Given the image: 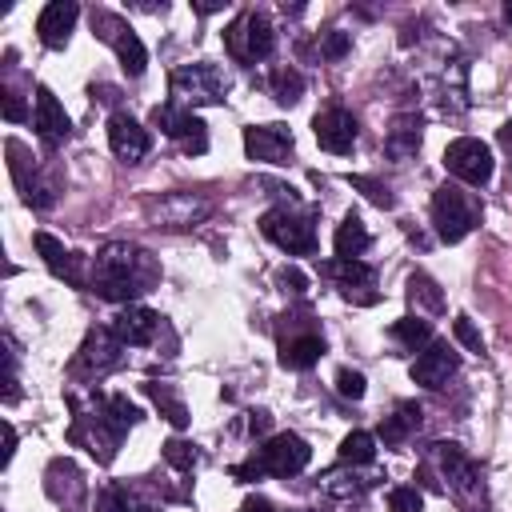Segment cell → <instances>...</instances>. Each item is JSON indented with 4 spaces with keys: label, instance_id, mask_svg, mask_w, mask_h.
I'll return each instance as SVG.
<instances>
[{
    "label": "cell",
    "instance_id": "ffe728a7",
    "mask_svg": "<svg viewBox=\"0 0 512 512\" xmlns=\"http://www.w3.org/2000/svg\"><path fill=\"white\" fill-rule=\"evenodd\" d=\"M32 128H36V136L48 144V148H56V144H64L68 140V132H72V120H68V112H64V104L52 96V88H36V112H32Z\"/></svg>",
    "mask_w": 512,
    "mask_h": 512
},
{
    "label": "cell",
    "instance_id": "7dc6e473",
    "mask_svg": "<svg viewBox=\"0 0 512 512\" xmlns=\"http://www.w3.org/2000/svg\"><path fill=\"white\" fill-rule=\"evenodd\" d=\"M504 20H508V24H512V0H508V4H504Z\"/></svg>",
    "mask_w": 512,
    "mask_h": 512
},
{
    "label": "cell",
    "instance_id": "83f0119b",
    "mask_svg": "<svg viewBox=\"0 0 512 512\" xmlns=\"http://www.w3.org/2000/svg\"><path fill=\"white\" fill-rule=\"evenodd\" d=\"M144 392H148V400L160 408V416H164L172 428H184V424H188V408H184V400L176 396V388H172V384L148 380V384H144Z\"/></svg>",
    "mask_w": 512,
    "mask_h": 512
},
{
    "label": "cell",
    "instance_id": "f1b7e54d",
    "mask_svg": "<svg viewBox=\"0 0 512 512\" xmlns=\"http://www.w3.org/2000/svg\"><path fill=\"white\" fill-rule=\"evenodd\" d=\"M392 340L404 344L408 352H420V348L432 344V320H424V316H400L392 324Z\"/></svg>",
    "mask_w": 512,
    "mask_h": 512
},
{
    "label": "cell",
    "instance_id": "6da1fadb",
    "mask_svg": "<svg viewBox=\"0 0 512 512\" xmlns=\"http://www.w3.org/2000/svg\"><path fill=\"white\" fill-rule=\"evenodd\" d=\"M160 280V264L152 260V252L136 248V244H124V240H112L96 252L92 260V292L104 296V300H116V304H128L144 292H152Z\"/></svg>",
    "mask_w": 512,
    "mask_h": 512
},
{
    "label": "cell",
    "instance_id": "44dd1931",
    "mask_svg": "<svg viewBox=\"0 0 512 512\" xmlns=\"http://www.w3.org/2000/svg\"><path fill=\"white\" fill-rule=\"evenodd\" d=\"M312 128H316V140H320L324 152L344 156V152H352V144H356V116H352L348 108H340V104L324 108Z\"/></svg>",
    "mask_w": 512,
    "mask_h": 512
},
{
    "label": "cell",
    "instance_id": "7a4b0ae2",
    "mask_svg": "<svg viewBox=\"0 0 512 512\" xmlns=\"http://www.w3.org/2000/svg\"><path fill=\"white\" fill-rule=\"evenodd\" d=\"M68 404H72V412H76V416H72V428H68V440H72V444H84L100 464H108L132 424H124L120 412L112 408V396H100V392H92L88 408H84L76 396H68Z\"/></svg>",
    "mask_w": 512,
    "mask_h": 512
},
{
    "label": "cell",
    "instance_id": "9a60e30c",
    "mask_svg": "<svg viewBox=\"0 0 512 512\" xmlns=\"http://www.w3.org/2000/svg\"><path fill=\"white\" fill-rule=\"evenodd\" d=\"M432 460L440 464V476L452 484V492H460V496H476L484 484H480V468L468 460V452L460 448V444H452V440H436L432 444Z\"/></svg>",
    "mask_w": 512,
    "mask_h": 512
},
{
    "label": "cell",
    "instance_id": "4fadbf2b",
    "mask_svg": "<svg viewBox=\"0 0 512 512\" xmlns=\"http://www.w3.org/2000/svg\"><path fill=\"white\" fill-rule=\"evenodd\" d=\"M288 320H292V336H280V364L284 368H296V372H304V368H312L320 356H324V332L312 324V316L308 312H288Z\"/></svg>",
    "mask_w": 512,
    "mask_h": 512
},
{
    "label": "cell",
    "instance_id": "30bf717a",
    "mask_svg": "<svg viewBox=\"0 0 512 512\" xmlns=\"http://www.w3.org/2000/svg\"><path fill=\"white\" fill-rule=\"evenodd\" d=\"M124 352V344L116 340V332L112 328H92L88 336H84V344H80V352H76V360H72V376L76 380H100V376H108L112 368H120V356Z\"/></svg>",
    "mask_w": 512,
    "mask_h": 512
},
{
    "label": "cell",
    "instance_id": "7c38bea8",
    "mask_svg": "<svg viewBox=\"0 0 512 512\" xmlns=\"http://www.w3.org/2000/svg\"><path fill=\"white\" fill-rule=\"evenodd\" d=\"M320 276L336 280L340 296L352 300V304H376L380 292H376V268L364 264V260H320Z\"/></svg>",
    "mask_w": 512,
    "mask_h": 512
},
{
    "label": "cell",
    "instance_id": "3957f363",
    "mask_svg": "<svg viewBox=\"0 0 512 512\" xmlns=\"http://www.w3.org/2000/svg\"><path fill=\"white\" fill-rule=\"evenodd\" d=\"M308 460H312L308 440L296 436V432H280V436L264 440L244 464H236L232 476H236V480H260V476H280V480H288V476L304 472Z\"/></svg>",
    "mask_w": 512,
    "mask_h": 512
},
{
    "label": "cell",
    "instance_id": "5b68a950",
    "mask_svg": "<svg viewBox=\"0 0 512 512\" xmlns=\"http://www.w3.org/2000/svg\"><path fill=\"white\" fill-rule=\"evenodd\" d=\"M224 48L232 60L240 64H256V60H268L272 48H276V32H272V20L256 8L240 12L228 28H224Z\"/></svg>",
    "mask_w": 512,
    "mask_h": 512
},
{
    "label": "cell",
    "instance_id": "b9f144b4",
    "mask_svg": "<svg viewBox=\"0 0 512 512\" xmlns=\"http://www.w3.org/2000/svg\"><path fill=\"white\" fill-rule=\"evenodd\" d=\"M0 104H4V120H12V124H24V120H28V108H24V100H20L12 88L0 92Z\"/></svg>",
    "mask_w": 512,
    "mask_h": 512
},
{
    "label": "cell",
    "instance_id": "e575fe53",
    "mask_svg": "<svg viewBox=\"0 0 512 512\" xmlns=\"http://www.w3.org/2000/svg\"><path fill=\"white\" fill-rule=\"evenodd\" d=\"M348 48H352V36H348V32H336V28H332V32H324V36H320V44H316L320 60H340Z\"/></svg>",
    "mask_w": 512,
    "mask_h": 512
},
{
    "label": "cell",
    "instance_id": "f35d334b",
    "mask_svg": "<svg viewBox=\"0 0 512 512\" xmlns=\"http://www.w3.org/2000/svg\"><path fill=\"white\" fill-rule=\"evenodd\" d=\"M336 392L348 396V400H360V396H364V372L340 368V372H336Z\"/></svg>",
    "mask_w": 512,
    "mask_h": 512
},
{
    "label": "cell",
    "instance_id": "d4e9b609",
    "mask_svg": "<svg viewBox=\"0 0 512 512\" xmlns=\"http://www.w3.org/2000/svg\"><path fill=\"white\" fill-rule=\"evenodd\" d=\"M420 116L416 112H400L396 120H392V128H388V136H384V152L392 156V160H412L416 152H420Z\"/></svg>",
    "mask_w": 512,
    "mask_h": 512
},
{
    "label": "cell",
    "instance_id": "d6986e66",
    "mask_svg": "<svg viewBox=\"0 0 512 512\" xmlns=\"http://www.w3.org/2000/svg\"><path fill=\"white\" fill-rule=\"evenodd\" d=\"M44 492H48L56 504H64V508H80L84 496H88V484H84V472H80L68 456H56V460L48 464V472H44Z\"/></svg>",
    "mask_w": 512,
    "mask_h": 512
},
{
    "label": "cell",
    "instance_id": "484cf974",
    "mask_svg": "<svg viewBox=\"0 0 512 512\" xmlns=\"http://www.w3.org/2000/svg\"><path fill=\"white\" fill-rule=\"evenodd\" d=\"M420 424H424V408L412 404V400H400L396 412L380 420V440H384L388 448H400L412 432H420Z\"/></svg>",
    "mask_w": 512,
    "mask_h": 512
},
{
    "label": "cell",
    "instance_id": "ab89813d",
    "mask_svg": "<svg viewBox=\"0 0 512 512\" xmlns=\"http://www.w3.org/2000/svg\"><path fill=\"white\" fill-rule=\"evenodd\" d=\"M452 332H456V340H460L468 352H484V340H480V332L472 328L468 316H456V320H452Z\"/></svg>",
    "mask_w": 512,
    "mask_h": 512
},
{
    "label": "cell",
    "instance_id": "7bdbcfd3",
    "mask_svg": "<svg viewBox=\"0 0 512 512\" xmlns=\"http://www.w3.org/2000/svg\"><path fill=\"white\" fill-rule=\"evenodd\" d=\"M268 424H272V416H268L264 408H252V412H248V432H252V436L268 432Z\"/></svg>",
    "mask_w": 512,
    "mask_h": 512
},
{
    "label": "cell",
    "instance_id": "e0dca14e",
    "mask_svg": "<svg viewBox=\"0 0 512 512\" xmlns=\"http://www.w3.org/2000/svg\"><path fill=\"white\" fill-rule=\"evenodd\" d=\"M208 212H212V204L200 200V196H188V192H172V196L148 204V216L160 220L164 228H192V224H200ZM160 224H156V228H160Z\"/></svg>",
    "mask_w": 512,
    "mask_h": 512
},
{
    "label": "cell",
    "instance_id": "ee69618b",
    "mask_svg": "<svg viewBox=\"0 0 512 512\" xmlns=\"http://www.w3.org/2000/svg\"><path fill=\"white\" fill-rule=\"evenodd\" d=\"M92 96H96L100 104H116V100H120V92H116L112 84H92Z\"/></svg>",
    "mask_w": 512,
    "mask_h": 512
},
{
    "label": "cell",
    "instance_id": "60d3db41",
    "mask_svg": "<svg viewBox=\"0 0 512 512\" xmlns=\"http://www.w3.org/2000/svg\"><path fill=\"white\" fill-rule=\"evenodd\" d=\"M276 284H280L284 292H292V296H304V292H308V276H304L300 268H280V272H276Z\"/></svg>",
    "mask_w": 512,
    "mask_h": 512
},
{
    "label": "cell",
    "instance_id": "4dcf8cb0",
    "mask_svg": "<svg viewBox=\"0 0 512 512\" xmlns=\"http://www.w3.org/2000/svg\"><path fill=\"white\" fill-rule=\"evenodd\" d=\"M408 300L412 304H420L424 312H444V296H440V284L432 280V276H424V272H412L408 276Z\"/></svg>",
    "mask_w": 512,
    "mask_h": 512
},
{
    "label": "cell",
    "instance_id": "603a6c76",
    "mask_svg": "<svg viewBox=\"0 0 512 512\" xmlns=\"http://www.w3.org/2000/svg\"><path fill=\"white\" fill-rule=\"evenodd\" d=\"M76 16H80V8H76L72 0H52V4H44V8H40V16H36L40 44H44V48H64V44H68V36H72Z\"/></svg>",
    "mask_w": 512,
    "mask_h": 512
},
{
    "label": "cell",
    "instance_id": "9c48e42d",
    "mask_svg": "<svg viewBox=\"0 0 512 512\" xmlns=\"http://www.w3.org/2000/svg\"><path fill=\"white\" fill-rule=\"evenodd\" d=\"M152 124H156L164 136H172L188 156H204V152H208V124H204L192 108H184L180 100L156 104V108H152Z\"/></svg>",
    "mask_w": 512,
    "mask_h": 512
},
{
    "label": "cell",
    "instance_id": "52a82bcc",
    "mask_svg": "<svg viewBox=\"0 0 512 512\" xmlns=\"http://www.w3.org/2000/svg\"><path fill=\"white\" fill-rule=\"evenodd\" d=\"M172 100H180L184 108L188 104H224L228 100V76L208 60L180 64L172 72Z\"/></svg>",
    "mask_w": 512,
    "mask_h": 512
},
{
    "label": "cell",
    "instance_id": "cb8c5ba5",
    "mask_svg": "<svg viewBox=\"0 0 512 512\" xmlns=\"http://www.w3.org/2000/svg\"><path fill=\"white\" fill-rule=\"evenodd\" d=\"M36 252L44 256L48 272L56 280H68V284H84V256L80 252H68L52 232H36Z\"/></svg>",
    "mask_w": 512,
    "mask_h": 512
},
{
    "label": "cell",
    "instance_id": "f6af8a7d",
    "mask_svg": "<svg viewBox=\"0 0 512 512\" xmlns=\"http://www.w3.org/2000/svg\"><path fill=\"white\" fill-rule=\"evenodd\" d=\"M240 512H276L264 496H244V504H240Z\"/></svg>",
    "mask_w": 512,
    "mask_h": 512
},
{
    "label": "cell",
    "instance_id": "8d00e7d4",
    "mask_svg": "<svg viewBox=\"0 0 512 512\" xmlns=\"http://www.w3.org/2000/svg\"><path fill=\"white\" fill-rule=\"evenodd\" d=\"M348 184H352V188H364V196H368L372 204H380V208H392V204H396V196H392L384 184H376L372 176H348Z\"/></svg>",
    "mask_w": 512,
    "mask_h": 512
},
{
    "label": "cell",
    "instance_id": "2e32d148",
    "mask_svg": "<svg viewBox=\"0 0 512 512\" xmlns=\"http://www.w3.org/2000/svg\"><path fill=\"white\" fill-rule=\"evenodd\" d=\"M244 152L264 164H288L292 160V132L284 124H248L244 128Z\"/></svg>",
    "mask_w": 512,
    "mask_h": 512
},
{
    "label": "cell",
    "instance_id": "d6a6232c",
    "mask_svg": "<svg viewBox=\"0 0 512 512\" xmlns=\"http://www.w3.org/2000/svg\"><path fill=\"white\" fill-rule=\"evenodd\" d=\"M164 460H168L176 472H184V476H188V472L200 464V448H196L192 440H180V436H172V440L164 444Z\"/></svg>",
    "mask_w": 512,
    "mask_h": 512
},
{
    "label": "cell",
    "instance_id": "bcb514c9",
    "mask_svg": "<svg viewBox=\"0 0 512 512\" xmlns=\"http://www.w3.org/2000/svg\"><path fill=\"white\" fill-rule=\"evenodd\" d=\"M500 144H504V148H512V124H504V128H500Z\"/></svg>",
    "mask_w": 512,
    "mask_h": 512
},
{
    "label": "cell",
    "instance_id": "7402d4cb",
    "mask_svg": "<svg viewBox=\"0 0 512 512\" xmlns=\"http://www.w3.org/2000/svg\"><path fill=\"white\" fill-rule=\"evenodd\" d=\"M108 144H112V152H116L124 164H136V160H144V152L152 148V136H148V128H140L128 112H112V120H108Z\"/></svg>",
    "mask_w": 512,
    "mask_h": 512
},
{
    "label": "cell",
    "instance_id": "8fae6325",
    "mask_svg": "<svg viewBox=\"0 0 512 512\" xmlns=\"http://www.w3.org/2000/svg\"><path fill=\"white\" fill-rule=\"evenodd\" d=\"M444 168L464 184H488L492 180V148L476 136H460L444 148Z\"/></svg>",
    "mask_w": 512,
    "mask_h": 512
},
{
    "label": "cell",
    "instance_id": "4316f807",
    "mask_svg": "<svg viewBox=\"0 0 512 512\" xmlns=\"http://www.w3.org/2000/svg\"><path fill=\"white\" fill-rule=\"evenodd\" d=\"M332 244H336V256H340V260H356V256H360V252L372 244V236H368L364 220L348 212V216L336 224V236H332Z\"/></svg>",
    "mask_w": 512,
    "mask_h": 512
},
{
    "label": "cell",
    "instance_id": "8992f818",
    "mask_svg": "<svg viewBox=\"0 0 512 512\" xmlns=\"http://www.w3.org/2000/svg\"><path fill=\"white\" fill-rule=\"evenodd\" d=\"M260 232L284 248L288 256H312L316 252V224L308 212H296L292 204H280V208H268L260 216Z\"/></svg>",
    "mask_w": 512,
    "mask_h": 512
},
{
    "label": "cell",
    "instance_id": "d590c367",
    "mask_svg": "<svg viewBox=\"0 0 512 512\" xmlns=\"http://www.w3.org/2000/svg\"><path fill=\"white\" fill-rule=\"evenodd\" d=\"M420 488L416 484H400V488H392L388 492V508L392 512H420Z\"/></svg>",
    "mask_w": 512,
    "mask_h": 512
},
{
    "label": "cell",
    "instance_id": "74e56055",
    "mask_svg": "<svg viewBox=\"0 0 512 512\" xmlns=\"http://www.w3.org/2000/svg\"><path fill=\"white\" fill-rule=\"evenodd\" d=\"M324 488L332 492V496H360L364 488H372V480H360V476H324Z\"/></svg>",
    "mask_w": 512,
    "mask_h": 512
},
{
    "label": "cell",
    "instance_id": "ba28073f",
    "mask_svg": "<svg viewBox=\"0 0 512 512\" xmlns=\"http://www.w3.org/2000/svg\"><path fill=\"white\" fill-rule=\"evenodd\" d=\"M92 32L116 52V60H120V68L128 76H140L148 68V48L140 44V36L132 32V24L124 16L104 12V8H92Z\"/></svg>",
    "mask_w": 512,
    "mask_h": 512
},
{
    "label": "cell",
    "instance_id": "277c9868",
    "mask_svg": "<svg viewBox=\"0 0 512 512\" xmlns=\"http://www.w3.org/2000/svg\"><path fill=\"white\" fill-rule=\"evenodd\" d=\"M480 216H484V208H480V200L472 192H464L456 184H440L432 192V224H436V236L444 244L464 240L480 224Z\"/></svg>",
    "mask_w": 512,
    "mask_h": 512
},
{
    "label": "cell",
    "instance_id": "ac0fdd59",
    "mask_svg": "<svg viewBox=\"0 0 512 512\" xmlns=\"http://www.w3.org/2000/svg\"><path fill=\"white\" fill-rule=\"evenodd\" d=\"M456 364H460L456 348H452L448 340H432V344L420 348V356L412 360V380L424 384V388H444L448 376L456 372Z\"/></svg>",
    "mask_w": 512,
    "mask_h": 512
},
{
    "label": "cell",
    "instance_id": "f546056e",
    "mask_svg": "<svg viewBox=\"0 0 512 512\" xmlns=\"http://www.w3.org/2000/svg\"><path fill=\"white\" fill-rule=\"evenodd\" d=\"M268 88H272V96H276V104H296L300 96H304V76L292 68V64H280V68H272V76H268Z\"/></svg>",
    "mask_w": 512,
    "mask_h": 512
},
{
    "label": "cell",
    "instance_id": "836d02e7",
    "mask_svg": "<svg viewBox=\"0 0 512 512\" xmlns=\"http://www.w3.org/2000/svg\"><path fill=\"white\" fill-rule=\"evenodd\" d=\"M96 512H132V508H128V488H124V480L104 484V488L96 492Z\"/></svg>",
    "mask_w": 512,
    "mask_h": 512
},
{
    "label": "cell",
    "instance_id": "5bb4252c",
    "mask_svg": "<svg viewBox=\"0 0 512 512\" xmlns=\"http://www.w3.org/2000/svg\"><path fill=\"white\" fill-rule=\"evenodd\" d=\"M108 328L116 332V340H120L124 348H144V344H156V340H160L164 316L152 312V308H144V304H124V308L112 316Z\"/></svg>",
    "mask_w": 512,
    "mask_h": 512
},
{
    "label": "cell",
    "instance_id": "1f68e13d",
    "mask_svg": "<svg viewBox=\"0 0 512 512\" xmlns=\"http://www.w3.org/2000/svg\"><path fill=\"white\" fill-rule=\"evenodd\" d=\"M376 460V436L372 432H348L340 440V464H372Z\"/></svg>",
    "mask_w": 512,
    "mask_h": 512
}]
</instances>
